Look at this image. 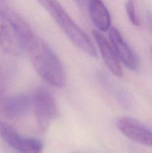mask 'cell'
<instances>
[{
    "mask_svg": "<svg viewBox=\"0 0 152 153\" xmlns=\"http://www.w3.org/2000/svg\"><path fill=\"white\" fill-rule=\"evenodd\" d=\"M27 49L30 61L37 74L52 86H63L66 81L63 66L50 46L36 37Z\"/></svg>",
    "mask_w": 152,
    "mask_h": 153,
    "instance_id": "2",
    "label": "cell"
},
{
    "mask_svg": "<svg viewBox=\"0 0 152 153\" xmlns=\"http://www.w3.org/2000/svg\"><path fill=\"white\" fill-rule=\"evenodd\" d=\"M0 137L5 143L21 152L38 153L43 151V143L39 139L19 134L13 127L0 120Z\"/></svg>",
    "mask_w": 152,
    "mask_h": 153,
    "instance_id": "5",
    "label": "cell"
},
{
    "mask_svg": "<svg viewBox=\"0 0 152 153\" xmlns=\"http://www.w3.org/2000/svg\"><path fill=\"white\" fill-rule=\"evenodd\" d=\"M3 89V80L2 78H1V75L0 73V94H1V92L2 91Z\"/></svg>",
    "mask_w": 152,
    "mask_h": 153,
    "instance_id": "16",
    "label": "cell"
},
{
    "mask_svg": "<svg viewBox=\"0 0 152 153\" xmlns=\"http://www.w3.org/2000/svg\"><path fill=\"white\" fill-rule=\"evenodd\" d=\"M33 109L37 126L41 131H45L49 127L58 114L56 100L45 87H40L33 96Z\"/></svg>",
    "mask_w": 152,
    "mask_h": 153,
    "instance_id": "4",
    "label": "cell"
},
{
    "mask_svg": "<svg viewBox=\"0 0 152 153\" xmlns=\"http://www.w3.org/2000/svg\"><path fill=\"white\" fill-rule=\"evenodd\" d=\"M110 42L119 60L129 70H137L139 67V61L137 55L122 37V34L115 27H110L109 32Z\"/></svg>",
    "mask_w": 152,
    "mask_h": 153,
    "instance_id": "8",
    "label": "cell"
},
{
    "mask_svg": "<svg viewBox=\"0 0 152 153\" xmlns=\"http://www.w3.org/2000/svg\"><path fill=\"white\" fill-rule=\"evenodd\" d=\"M87 9L91 20L98 30L106 31L110 29L111 19L102 0H89Z\"/></svg>",
    "mask_w": 152,
    "mask_h": 153,
    "instance_id": "10",
    "label": "cell"
},
{
    "mask_svg": "<svg viewBox=\"0 0 152 153\" xmlns=\"http://www.w3.org/2000/svg\"><path fill=\"white\" fill-rule=\"evenodd\" d=\"M151 55H152V48L151 49Z\"/></svg>",
    "mask_w": 152,
    "mask_h": 153,
    "instance_id": "17",
    "label": "cell"
},
{
    "mask_svg": "<svg viewBox=\"0 0 152 153\" xmlns=\"http://www.w3.org/2000/svg\"><path fill=\"white\" fill-rule=\"evenodd\" d=\"M36 36L23 17L10 9L0 12V49L7 55H22Z\"/></svg>",
    "mask_w": 152,
    "mask_h": 153,
    "instance_id": "1",
    "label": "cell"
},
{
    "mask_svg": "<svg viewBox=\"0 0 152 153\" xmlns=\"http://www.w3.org/2000/svg\"><path fill=\"white\" fill-rule=\"evenodd\" d=\"M33 108V96L17 95L0 100V116L7 119L25 117Z\"/></svg>",
    "mask_w": 152,
    "mask_h": 153,
    "instance_id": "7",
    "label": "cell"
},
{
    "mask_svg": "<svg viewBox=\"0 0 152 153\" xmlns=\"http://www.w3.org/2000/svg\"><path fill=\"white\" fill-rule=\"evenodd\" d=\"M98 76H99V80L101 81L103 85L105 87L106 89L109 92L113 94V96L116 98V100H119L120 102L125 105V106H127V105H128V103H129L128 102L129 100L127 97V94H125V93L122 89L119 88V87L116 84L113 83V80L111 81L108 77H107L106 75L100 73Z\"/></svg>",
    "mask_w": 152,
    "mask_h": 153,
    "instance_id": "11",
    "label": "cell"
},
{
    "mask_svg": "<svg viewBox=\"0 0 152 153\" xmlns=\"http://www.w3.org/2000/svg\"><path fill=\"white\" fill-rule=\"evenodd\" d=\"M75 2L80 7V8H87L89 0H74Z\"/></svg>",
    "mask_w": 152,
    "mask_h": 153,
    "instance_id": "15",
    "label": "cell"
},
{
    "mask_svg": "<svg viewBox=\"0 0 152 153\" xmlns=\"http://www.w3.org/2000/svg\"><path fill=\"white\" fill-rule=\"evenodd\" d=\"M93 37L97 43L103 61L106 66L114 76L117 77L123 76V71L121 67L119 58L115 52L113 46L107 38L98 31H92Z\"/></svg>",
    "mask_w": 152,
    "mask_h": 153,
    "instance_id": "9",
    "label": "cell"
},
{
    "mask_svg": "<svg viewBox=\"0 0 152 153\" xmlns=\"http://www.w3.org/2000/svg\"><path fill=\"white\" fill-rule=\"evenodd\" d=\"M116 126L129 140L144 146H152V130L139 121L123 117L117 120Z\"/></svg>",
    "mask_w": 152,
    "mask_h": 153,
    "instance_id": "6",
    "label": "cell"
},
{
    "mask_svg": "<svg viewBox=\"0 0 152 153\" xmlns=\"http://www.w3.org/2000/svg\"><path fill=\"white\" fill-rule=\"evenodd\" d=\"M60 26L70 41L80 50L92 56L96 55L93 43L74 22L58 0H37Z\"/></svg>",
    "mask_w": 152,
    "mask_h": 153,
    "instance_id": "3",
    "label": "cell"
},
{
    "mask_svg": "<svg viewBox=\"0 0 152 153\" xmlns=\"http://www.w3.org/2000/svg\"><path fill=\"white\" fill-rule=\"evenodd\" d=\"M146 21H147V25L149 30L152 33V13L148 11L146 13Z\"/></svg>",
    "mask_w": 152,
    "mask_h": 153,
    "instance_id": "14",
    "label": "cell"
},
{
    "mask_svg": "<svg viewBox=\"0 0 152 153\" xmlns=\"http://www.w3.org/2000/svg\"><path fill=\"white\" fill-rule=\"evenodd\" d=\"M10 9L7 0H0V12H6Z\"/></svg>",
    "mask_w": 152,
    "mask_h": 153,
    "instance_id": "13",
    "label": "cell"
},
{
    "mask_svg": "<svg viewBox=\"0 0 152 153\" xmlns=\"http://www.w3.org/2000/svg\"><path fill=\"white\" fill-rule=\"evenodd\" d=\"M125 9H126L127 15H128L131 23L135 26H139L140 19L136 12L135 4H134V0H128L126 5H125Z\"/></svg>",
    "mask_w": 152,
    "mask_h": 153,
    "instance_id": "12",
    "label": "cell"
}]
</instances>
